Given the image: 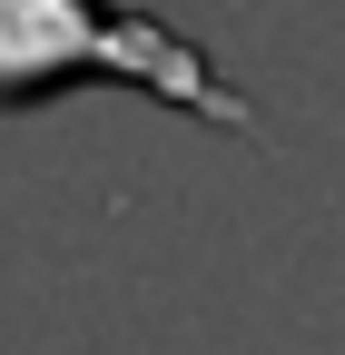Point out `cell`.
I'll return each instance as SVG.
<instances>
[{"label":"cell","mask_w":345,"mask_h":355,"mask_svg":"<svg viewBox=\"0 0 345 355\" xmlns=\"http://www.w3.org/2000/svg\"><path fill=\"white\" fill-rule=\"evenodd\" d=\"M79 79L139 89V99L178 109L197 128H227V139H267V119L227 79V60L207 40L168 30L158 10H128V0H0V109H39Z\"/></svg>","instance_id":"obj_1"}]
</instances>
